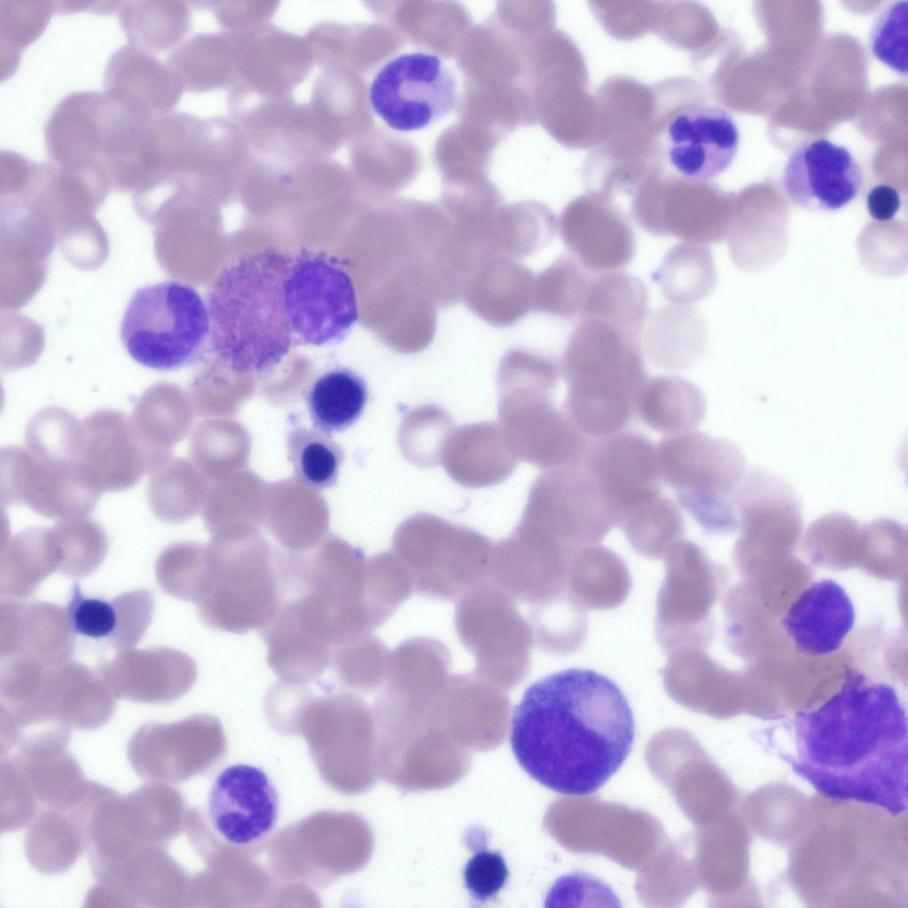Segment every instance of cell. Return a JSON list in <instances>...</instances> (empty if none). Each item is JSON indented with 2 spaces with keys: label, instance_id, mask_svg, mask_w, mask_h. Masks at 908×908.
Here are the masks:
<instances>
[{
  "label": "cell",
  "instance_id": "26",
  "mask_svg": "<svg viewBox=\"0 0 908 908\" xmlns=\"http://www.w3.org/2000/svg\"><path fill=\"white\" fill-rule=\"evenodd\" d=\"M630 588L626 563L604 545L583 546L568 559L565 591L585 610L615 608L625 601Z\"/></svg>",
  "mask_w": 908,
  "mask_h": 908
},
{
  "label": "cell",
  "instance_id": "11",
  "mask_svg": "<svg viewBox=\"0 0 908 908\" xmlns=\"http://www.w3.org/2000/svg\"><path fill=\"white\" fill-rule=\"evenodd\" d=\"M129 111L105 92L77 91L54 107L44 125L52 162L69 169L102 175L119 153Z\"/></svg>",
  "mask_w": 908,
  "mask_h": 908
},
{
  "label": "cell",
  "instance_id": "17",
  "mask_svg": "<svg viewBox=\"0 0 908 908\" xmlns=\"http://www.w3.org/2000/svg\"><path fill=\"white\" fill-rule=\"evenodd\" d=\"M863 170L844 146L818 138L789 155L782 184L789 199L810 210H838L851 202L863 184Z\"/></svg>",
  "mask_w": 908,
  "mask_h": 908
},
{
  "label": "cell",
  "instance_id": "12",
  "mask_svg": "<svg viewBox=\"0 0 908 908\" xmlns=\"http://www.w3.org/2000/svg\"><path fill=\"white\" fill-rule=\"evenodd\" d=\"M374 112L391 129H424L450 114L458 105L453 73L436 55L411 52L388 61L370 88Z\"/></svg>",
  "mask_w": 908,
  "mask_h": 908
},
{
  "label": "cell",
  "instance_id": "27",
  "mask_svg": "<svg viewBox=\"0 0 908 908\" xmlns=\"http://www.w3.org/2000/svg\"><path fill=\"white\" fill-rule=\"evenodd\" d=\"M706 400L692 382L676 376L647 379L635 413L654 431L669 435L693 431L704 419Z\"/></svg>",
  "mask_w": 908,
  "mask_h": 908
},
{
  "label": "cell",
  "instance_id": "6",
  "mask_svg": "<svg viewBox=\"0 0 908 908\" xmlns=\"http://www.w3.org/2000/svg\"><path fill=\"white\" fill-rule=\"evenodd\" d=\"M120 336L128 354L145 367L173 371L192 365L210 345L207 304L180 281L145 286L127 304Z\"/></svg>",
  "mask_w": 908,
  "mask_h": 908
},
{
  "label": "cell",
  "instance_id": "40",
  "mask_svg": "<svg viewBox=\"0 0 908 908\" xmlns=\"http://www.w3.org/2000/svg\"><path fill=\"white\" fill-rule=\"evenodd\" d=\"M906 0L886 6L878 15L869 36L870 49L881 63L901 75L907 74Z\"/></svg>",
  "mask_w": 908,
  "mask_h": 908
},
{
  "label": "cell",
  "instance_id": "42",
  "mask_svg": "<svg viewBox=\"0 0 908 908\" xmlns=\"http://www.w3.org/2000/svg\"><path fill=\"white\" fill-rule=\"evenodd\" d=\"M66 614L74 635L110 639L114 633L117 618L113 601L83 596L77 582L73 585Z\"/></svg>",
  "mask_w": 908,
  "mask_h": 908
},
{
  "label": "cell",
  "instance_id": "36",
  "mask_svg": "<svg viewBox=\"0 0 908 908\" xmlns=\"http://www.w3.org/2000/svg\"><path fill=\"white\" fill-rule=\"evenodd\" d=\"M590 281L573 258L562 256L539 275L536 308L567 319L581 317Z\"/></svg>",
  "mask_w": 908,
  "mask_h": 908
},
{
  "label": "cell",
  "instance_id": "37",
  "mask_svg": "<svg viewBox=\"0 0 908 908\" xmlns=\"http://www.w3.org/2000/svg\"><path fill=\"white\" fill-rule=\"evenodd\" d=\"M118 10L129 44L154 55L173 43L176 8L172 3L126 1L119 3Z\"/></svg>",
  "mask_w": 908,
  "mask_h": 908
},
{
  "label": "cell",
  "instance_id": "2",
  "mask_svg": "<svg viewBox=\"0 0 908 908\" xmlns=\"http://www.w3.org/2000/svg\"><path fill=\"white\" fill-rule=\"evenodd\" d=\"M794 727L788 763L815 789L893 816L905 811L907 716L894 687L852 675L819 708L799 713Z\"/></svg>",
  "mask_w": 908,
  "mask_h": 908
},
{
  "label": "cell",
  "instance_id": "19",
  "mask_svg": "<svg viewBox=\"0 0 908 908\" xmlns=\"http://www.w3.org/2000/svg\"><path fill=\"white\" fill-rule=\"evenodd\" d=\"M558 225L566 247L591 271H614L634 256L635 236L629 221L599 198L573 201L561 213Z\"/></svg>",
  "mask_w": 908,
  "mask_h": 908
},
{
  "label": "cell",
  "instance_id": "13",
  "mask_svg": "<svg viewBox=\"0 0 908 908\" xmlns=\"http://www.w3.org/2000/svg\"><path fill=\"white\" fill-rule=\"evenodd\" d=\"M531 527L569 553L602 541L616 526L609 501L583 463L554 468L537 482Z\"/></svg>",
  "mask_w": 908,
  "mask_h": 908
},
{
  "label": "cell",
  "instance_id": "43",
  "mask_svg": "<svg viewBox=\"0 0 908 908\" xmlns=\"http://www.w3.org/2000/svg\"><path fill=\"white\" fill-rule=\"evenodd\" d=\"M112 601L117 622L109 642L118 652L133 648L151 622L153 598L145 590H137L119 595Z\"/></svg>",
  "mask_w": 908,
  "mask_h": 908
},
{
  "label": "cell",
  "instance_id": "30",
  "mask_svg": "<svg viewBox=\"0 0 908 908\" xmlns=\"http://www.w3.org/2000/svg\"><path fill=\"white\" fill-rule=\"evenodd\" d=\"M367 400L364 380L355 372L344 368L320 376L307 395L314 427L329 435L351 427L362 415Z\"/></svg>",
  "mask_w": 908,
  "mask_h": 908
},
{
  "label": "cell",
  "instance_id": "22",
  "mask_svg": "<svg viewBox=\"0 0 908 908\" xmlns=\"http://www.w3.org/2000/svg\"><path fill=\"white\" fill-rule=\"evenodd\" d=\"M854 622V607L845 590L825 579L799 596L782 624L799 651L820 656L839 649Z\"/></svg>",
  "mask_w": 908,
  "mask_h": 908
},
{
  "label": "cell",
  "instance_id": "14",
  "mask_svg": "<svg viewBox=\"0 0 908 908\" xmlns=\"http://www.w3.org/2000/svg\"><path fill=\"white\" fill-rule=\"evenodd\" d=\"M740 135L725 108L708 104L687 106L667 123L661 151L668 167L686 182L713 179L732 163Z\"/></svg>",
  "mask_w": 908,
  "mask_h": 908
},
{
  "label": "cell",
  "instance_id": "5",
  "mask_svg": "<svg viewBox=\"0 0 908 908\" xmlns=\"http://www.w3.org/2000/svg\"><path fill=\"white\" fill-rule=\"evenodd\" d=\"M562 368L566 414L586 436L622 430L647 380L638 336L595 318H583L566 344Z\"/></svg>",
  "mask_w": 908,
  "mask_h": 908
},
{
  "label": "cell",
  "instance_id": "41",
  "mask_svg": "<svg viewBox=\"0 0 908 908\" xmlns=\"http://www.w3.org/2000/svg\"><path fill=\"white\" fill-rule=\"evenodd\" d=\"M56 8L51 2H2L1 36L11 52L34 41Z\"/></svg>",
  "mask_w": 908,
  "mask_h": 908
},
{
  "label": "cell",
  "instance_id": "31",
  "mask_svg": "<svg viewBox=\"0 0 908 908\" xmlns=\"http://www.w3.org/2000/svg\"><path fill=\"white\" fill-rule=\"evenodd\" d=\"M74 636L66 609L49 603L20 604L16 654H31L56 666L69 661Z\"/></svg>",
  "mask_w": 908,
  "mask_h": 908
},
{
  "label": "cell",
  "instance_id": "3",
  "mask_svg": "<svg viewBox=\"0 0 908 908\" xmlns=\"http://www.w3.org/2000/svg\"><path fill=\"white\" fill-rule=\"evenodd\" d=\"M284 591L304 625L333 647L383 624L410 597L400 569L380 554L366 560L335 546L282 565Z\"/></svg>",
  "mask_w": 908,
  "mask_h": 908
},
{
  "label": "cell",
  "instance_id": "45",
  "mask_svg": "<svg viewBox=\"0 0 908 908\" xmlns=\"http://www.w3.org/2000/svg\"><path fill=\"white\" fill-rule=\"evenodd\" d=\"M901 205L899 192L888 184H878L867 195V208L870 215L878 221L892 219Z\"/></svg>",
  "mask_w": 908,
  "mask_h": 908
},
{
  "label": "cell",
  "instance_id": "28",
  "mask_svg": "<svg viewBox=\"0 0 908 908\" xmlns=\"http://www.w3.org/2000/svg\"><path fill=\"white\" fill-rule=\"evenodd\" d=\"M616 526L631 547L649 559H662L668 549L682 539L683 515L676 503L661 492L641 498L617 513Z\"/></svg>",
  "mask_w": 908,
  "mask_h": 908
},
{
  "label": "cell",
  "instance_id": "33",
  "mask_svg": "<svg viewBox=\"0 0 908 908\" xmlns=\"http://www.w3.org/2000/svg\"><path fill=\"white\" fill-rule=\"evenodd\" d=\"M712 273L708 251L698 244L684 242L669 250L652 278L669 301L685 305L708 293Z\"/></svg>",
  "mask_w": 908,
  "mask_h": 908
},
{
  "label": "cell",
  "instance_id": "38",
  "mask_svg": "<svg viewBox=\"0 0 908 908\" xmlns=\"http://www.w3.org/2000/svg\"><path fill=\"white\" fill-rule=\"evenodd\" d=\"M688 307L671 306L660 310L647 331V352L662 368L688 366L693 356L689 348V324L693 313Z\"/></svg>",
  "mask_w": 908,
  "mask_h": 908
},
{
  "label": "cell",
  "instance_id": "9",
  "mask_svg": "<svg viewBox=\"0 0 908 908\" xmlns=\"http://www.w3.org/2000/svg\"><path fill=\"white\" fill-rule=\"evenodd\" d=\"M282 603L279 565L262 550L208 555L205 592L196 603L207 626L244 634L262 630Z\"/></svg>",
  "mask_w": 908,
  "mask_h": 908
},
{
  "label": "cell",
  "instance_id": "24",
  "mask_svg": "<svg viewBox=\"0 0 908 908\" xmlns=\"http://www.w3.org/2000/svg\"><path fill=\"white\" fill-rule=\"evenodd\" d=\"M260 634L267 646L268 665L282 682L308 685L332 662L333 646L309 632L287 601H282Z\"/></svg>",
  "mask_w": 908,
  "mask_h": 908
},
{
  "label": "cell",
  "instance_id": "16",
  "mask_svg": "<svg viewBox=\"0 0 908 908\" xmlns=\"http://www.w3.org/2000/svg\"><path fill=\"white\" fill-rule=\"evenodd\" d=\"M665 575L658 591L655 636L668 654L694 646L707 598L706 561L693 542L680 539L662 557Z\"/></svg>",
  "mask_w": 908,
  "mask_h": 908
},
{
  "label": "cell",
  "instance_id": "4",
  "mask_svg": "<svg viewBox=\"0 0 908 908\" xmlns=\"http://www.w3.org/2000/svg\"><path fill=\"white\" fill-rule=\"evenodd\" d=\"M292 255L267 249L230 264L207 301L210 347L230 370L264 372L280 363L295 344L285 302Z\"/></svg>",
  "mask_w": 908,
  "mask_h": 908
},
{
  "label": "cell",
  "instance_id": "23",
  "mask_svg": "<svg viewBox=\"0 0 908 908\" xmlns=\"http://www.w3.org/2000/svg\"><path fill=\"white\" fill-rule=\"evenodd\" d=\"M104 88L112 99L149 118L168 114L177 92L171 67L129 43L111 56Z\"/></svg>",
  "mask_w": 908,
  "mask_h": 908
},
{
  "label": "cell",
  "instance_id": "1",
  "mask_svg": "<svg viewBox=\"0 0 908 908\" xmlns=\"http://www.w3.org/2000/svg\"><path fill=\"white\" fill-rule=\"evenodd\" d=\"M634 738L633 713L618 685L576 668L531 684L513 709L510 733L521 767L569 796L603 787L626 760Z\"/></svg>",
  "mask_w": 908,
  "mask_h": 908
},
{
  "label": "cell",
  "instance_id": "20",
  "mask_svg": "<svg viewBox=\"0 0 908 908\" xmlns=\"http://www.w3.org/2000/svg\"><path fill=\"white\" fill-rule=\"evenodd\" d=\"M397 558L413 591L432 599L452 600L489 577L490 554L474 539L400 544Z\"/></svg>",
  "mask_w": 908,
  "mask_h": 908
},
{
  "label": "cell",
  "instance_id": "25",
  "mask_svg": "<svg viewBox=\"0 0 908 908\" xmlns=\"http://www.w3.org/2000/svg\"><path fill=\"white\" fill-rule=\"evenodd\" d=\"M686 183L670 189H652L638 196L631 206L637 224L653 235L672 236L686 242L716 238L720 221Z\"/></svg>",
  "mask_w": 908,
  "mask_h": 908
},
{
  "label": "cell",
  "instance_id": "35",
  "mask_svg": "<svg viewBox=\"0 0 908 908\" xmlns=\"http://www.w3.org/2000/svg\"><path fill=\"white\" fill-rule=\"evenodd\" d=\"M389 654L379 638L365 633L336 645L332 662L346 688L369 693L384 684Z\"/></svg>",
  "mask_w": 908,
  "mask_h": 908
},
{
  "label": "cell",
  "instance_id": "21",
  "mask_svg": "<svg viewBox=\"0 0 908 908\" xmlns=\"http://www.w3.org/2000/svg\"><path fill=\"white\" fill-rule=\"evenodd\" d=\"M119 652L101 664L98 673L116 698L140 702H168L185 694L197 679V666L188 654L156 647Z\"/></svg>",
  "mask_w": 908,
  "mask_h": 908
},
{
  "label": "cell",
  "instance_id": "34",
  "mask_svg": "<svg viewBox=\"0 0 908 908\" xmlns=\"http://www.w3.org/2000/svg\"><path fill=\"white\" fill-rule=\"evenodd\" d=\"M286 450L294 477L300 484L322 490L336 483L344 452L329 434L295 427L286 436Z\"/></svg>",
  "mask_w": 908,
  "mask_h": 908
},
{
  "label": "cell",
  "instance_id": "10",
  "mask_svg": "<svg viewBox=\"0 0 908 908\" xmlns=\"http://www.w3.org/2000/svg\"><path fill=\"white\" fill-rule=\"evenodd\" d=\"M285 302L295 344L324 346L342 340L357 320L354 286L343 262L325 252L292 255Z\"/></svg>",
  "mask_w": 908,
  "mask_h": 908
},
{
  "label": "cell",
  "instance_id": "15",
  "mask_svg": "<svg viewBox=\"0 0 908 908\" xmlns=\"http://www.w3.org/2000/svg\"><path fill=\"white\" fill-rule=\"evenodd\" d=\"M207 810L213 826L227 842L247 847L261 841L274 829L279 811L278 794L262 769L236 763L215 779Z\"/></svg>",
  "mask_w": 908,
  "mask_h": 908
},
{
  "label": "cell",
  "instance_id": "29",
  "mask_svg": "<svg viewBox=\"0 0 908 908\" xmlns=\"http://www.w3.org/2000/svg\"><path fill=\"white\" fill-rule=\"evenodd\" d=\"M647 312L645 284L629 273L610 271L591 279L581 317L601 320L639 336Z\"/></svg>",
  "mask_w": 908,
  "mask_h": 908
},
{
  "label": "cell",
  "instance_id": "39",
  "mask_svg": "<svg viewBox=\"0 0 908 908\" xmlns=\"http://www.w3.org/2000/svg\"><path fill=\"white\" fill-rule=\"evenodd\" d=\"M156 574L168 594L197 603L207 583L208 555L194 548H169L158 560Z\"/></svg>",
  "mask_w": 908,
  "mask_h": 908
},
{
  "label": "cell",
  "instance_id": "8",
  "mask_svg": "<svg viewBox=\"0 0 908 908\" xmlns=\"http://www.w3.org/2000/svg\"><path fill=\"white\" fill-rule=\"evenodd\" d=\"M454 619L475 673L505 691L526 678L534 641L512 596L487 578L457 599Z\"/></svg>",
  "mask_w": 908,
  "mask_h": 908
},
{
  "label": "cell",
  "instance_id": "18",
  "mask_svg": "<svg viewBox=\"0 0 908 908\" xmlns=\"http://www.w3.org/2000/svg\"><path fill=\"white\" fill-rule=\"evenodd\" d=\"M612 505L625 506L661 491L657 446L646 435L621 430L590 443L582 460Z\"/></svg>",
  "mask_w": 908,
  "mask_h": 908
},
{
  "label": "cell",
  "instance_id": "7",
  "mask_svg": "<svg viewBox=\"0 0 908 908\" xmlns=\"http://www.w3.org/2000/svg\"><path fill=\"white\" fill-rule=\"evenodd\" d=\"M657 455L661 481L703 529L718 532L737 523L736 498L746 474L734 442L689 431L662 438Z\"/></svg>",
  "mask_w": 908,
  "mask_h": 908
},
{
  "label": "cell",
  "instance_id": "32",
  "mask_svg": "<svg viewBox=\"0 0 908 908\" xmlns=\"http://www.w3.org/2000/svg\"><path fill=\"white\" fill-rule=\"evenodd\" d=\"M586 611L566 591L531 606L528 622L534 643L556 655L576 651L587 634Z\"/></svg>",
  "mask_w": 908,
  "mask_h": 908
},
{
  "label": "cell",
  "instance_id": "44",
  "mask_svg": "<svg viewBox=\"0 0 908 908\" xmlns=\"http://www.w3.org/2000/svg\"><path fill=\"white\" fill-rule=\"evenodd\" d=\"M463 875L470 896L482 903L494 897L505 887L508 869L500 853L481 849L474 852Z\"/></svg>",
  "mask_w": 908,
  "mask_h": 908
}]
</instances>
